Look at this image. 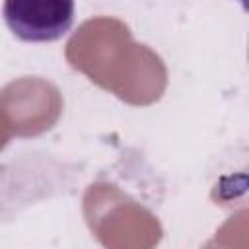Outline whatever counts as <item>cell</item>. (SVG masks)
<instances>
[{
  "label": "cell",
  "mask_w": 249,
  "mask_h": 249,
  "mask_svg": "<svg viewBox=\"0 0 249 249\" xmlns=\"http://www.w3.org/2000/svg\"><path fill=\"white\" fill-rule=\"evenodd\" d=\"M74 0H4L2 16L8 29L25 43L62 39L74 23Z\"/></svg>",
  "instance_id": "obj_1"
}]
</instances>
